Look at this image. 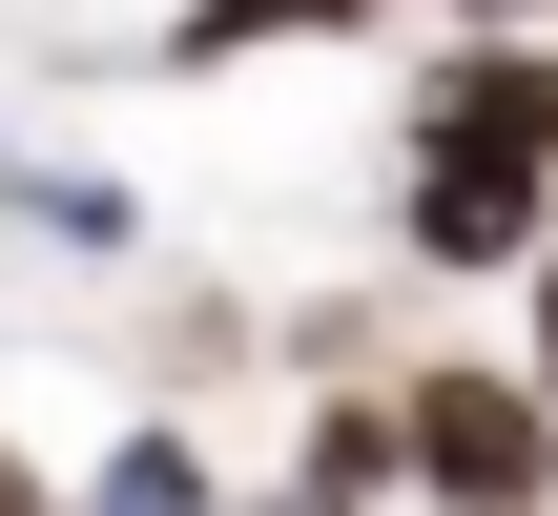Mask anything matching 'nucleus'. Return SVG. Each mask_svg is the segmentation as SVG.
I'll return each mask as SVG.
<instances>
[{
  "mask_svg": "<svg viewBox=\"0 0 558 516\" xmlns=\"http://www.w3.org/2000/svg\"><path fill=\"white\" fill-rule=\"evenodd\" d=\"M393 434H414V496L435 516H538L558 496V372H414Z\"/></svg>",
  "mask_w": 558,
  "mask_h": 516,
  "instance_id": "f257e3e1",
  "label": "nucleus"
},
{
  "mask_svg": "<svg viewBox=\"0 0 558 516\" xmlns=\"http://www.w3.org/2000/svg\"><path fill=\"white\" fill-rule=\"evenodd\" d=\"M414 248H435V269L538 248V145H456V124H435V165H414Z\"/></svg>",
  "mask_w": 558,
  "mask_h": 516,
  "instance_id": "f03ea898",
  "label": "nucleus"
},
{
  "mask_svg": "<svg viewBox=\"0 0 558 516\" xmlns=\"http://www.w3.org/2000/svg\"><path fill=\"white\" fill-rule=\"evenodd\" d=\"M435 124H456V145H538V165H558V62H538V41L435 62Z\"/></svg>",
  "mask_w": 558,
  "mask_h": 516,
  "instance_id": "7ed1b4c3",
  "label": "nucleus"
},
{
  "mask_svg": "<svg viewBox=\"0 0 558 516\" xmlns=\"http://www.w3.org/2000/svg\"><path fill=\"white\" fill-rule=\"evenodd\" d=\"M311 21H373V0H186V62H228V41H311Z\"/></svg>",
  "mask_w": 558,
  "mask_h": 516,
  "instance_id": "20e7f679",
  "label": "nucleus"
},
{
  "mask_svg": "<svg viewBox=\"0 0 558 516\" xmlns=\"http://www.w3.org/2000/svg\"><path fill=\"white\" fill-rule=\"evenodd\" d=\"M104 516H207V476H186V455L145 434V455H104Z\"/></svg>",
  "mask_w": 558,
  "mask_h": 516,
  "instance_id": "39448f33",
  "label": "nucleus"
},
{
  "mask_svg": "<svg viewBox=\"0 0 558 516\" xmlns=\"http://www.w3.org/2000/svg\"><path fill=\"white\" fill-rule=\"evenodd\" d=\"M538 372H558V248H538Z\"/></svg>",
  "mask_w": 558,
  "mask_h": 516,
  "instance_id": "423d86ee",
  "label": "nucleus"
},
{
  "mask_svg": "<svg viewBox=\"0 0 558 516\" xmlns=\"http://www.w3.org/2000/svg\"><path fill=\"white\" fill-rule=\"evenodd\" d=\"M476 21H518V0H476Z\"/></svg>",
  "mask_w": 558,
  "mask_h": 516,
  "instance_id": "0eeeda50",
  "label": "nucleus"
},
{
  "mask_svg": "<svg viewBox=\"0 0 558 516\" xmlns=\"http://www.w3.org/2000/svg\"><path fill=\"white\" fill-rule=\"evenodd\" d=\"M0 516H21V476H0Z\"/></svg>",
  "mask_w": 558,
  "mask_h": 516,
  "instance_id": "6e6552de",
  "label": "nucleus"
}]
</instances>
